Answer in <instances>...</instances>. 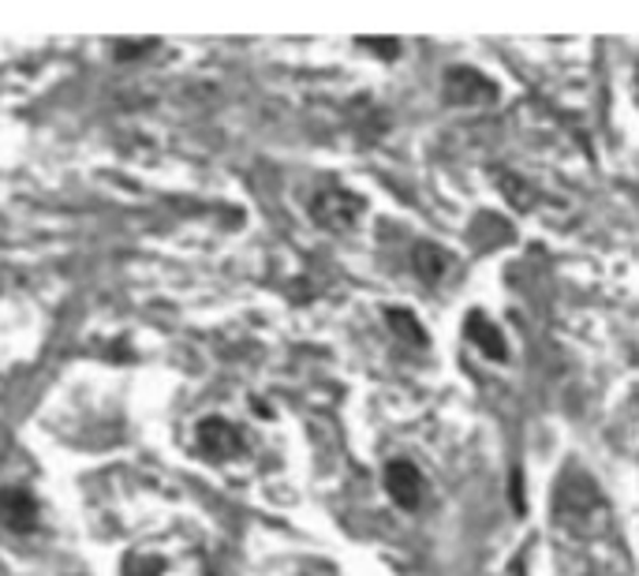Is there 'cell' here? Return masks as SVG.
Segmentation results:
<instances>
[{
    "label": "cell",
    "mask_w": 639,
    "mask_h": 576,
    "mask_svg": "<svg viewBox=\"0 0 639 576\" xmlns=\"http://www.w3.org/2000/svg\"><path fill=\"white\" fill-rule=\"evenodd\" d=\"M554 513H557V524L576 539L606 536L610 517H614L606 494H602L599 483H594L591 476H583V471H565L562 476L557 494H554Z\"/></svg>",
    "instance_id": "obj_1"
},
{
    "label": "cell",
    "mask_w": 639,
    "mask_h": 576,
    "mask_svg": "<svg viewBox=\"0 0 639 576\" xmlns=\"http://www.w3.org/2000/svg\"><path fill=\"white\" fill-rule=\"evenodd\" d=\"M359 214H363V199L348 188H322L311 199V217L329 232H348Z\"/></svg>",
    "instance_id": "obj_2"
},
{
    "label": "cell",
    "mask_w": 639,
    "mask_h": 576,
    "mask_svg": "<svg viewBox=\"0 0 639 576\" xmlns=\"http://www.w3.org/2000/svg\"><path fill=\"white\" fill-rule=\"evenodd\" d=\"M445 98L453 105H483L497 98V86L479 68H449L445 72Z\"/></svg>",
    "instance_id": "obj_3"
},
{
    "label": "cell",
    "mask_w": 639,
    "mask_h": 576,
    "mask_svg": "<svg viewBox=\"0 0 639 576\" xmlns=\"http://www.w3.org/2000/svg\"><path fill=\"white\" fill-rule=\"evenodd\" d=\"M385 491H389V497L400 509H419V502H423V476H419V468L411 460H393V465H385Z\"/></svg>",
    "instance_id": "obj_4"
},
{
    "label": "cell",
    "mask_w": 639,
    "mask_h": 576,
    "mask_svg": "<svg viewBox=\"0 0 639 576\" xmlns=\"http://www.w3.org/2000/svg\"><path fill=\"white\" fill-rule=\"evenodd\" d=\"M198 449H203L209 460H229L243 449V439L232 423H225V419H203V427H198Z\"/></svg>",
    "instance_id": "obj_5"
},
{
    "label": "cell",
    "mask_w": 639,
    "mask_h": 576,
    "mask_svg": "<svg viewBox=\"0 0 639 576\" xmlns=\"http://www.w3.org/2000/svg\"><path fill=\"white\" fill-rule=\"evenodd\" d=\"M0 524L12 531H31L34 524H38V502H34L23 487L0 491Z\"/></svg>",
    "instance_id": "obj_6"
},
{
    "label": "cell",
    "mask_w": 639,
    "mask_h": 576,
    "mask_svg": "<svg viewBox=\"0 0 639 576\" xmlns=\"http://www.w3.org/2000/svg\"><path fill=\"white\" fill-rule=\"evenodd\" d=\"M463 334H468L471 345H475L483 356H490V360H505V356H509V352H505L502 329H497L483 311H471L468 314V322H463Z\"/></svg>",
    "instance_id": "obj_7"
},
{
    "label": "cell",
    "mask_w": 639,
    "mask_h": 576,
    "mask_svg": "<svg viewBox=\"0 0 639 576\" xmlns=\"http://www.w3.org/2000/svg\"><path fill=\"white\" fill-rule=\"evenodd\" d=\"M411 262H415V274L423 277V281H442L445 269L453 266L449 251H442L437 243H419L415 255H411Z\"/></svg>",
    "instance_id": "obj_8"
},
{
    "label": "cell",
    "mask_w": 639,
    "mask_h": 576,
    "mask_svg": "<svg viewBox=\"0 0 639 576\" xmlns=\"http://www.w3.org/2000/svg\"><path fill=\"white\" fill-rule=\"evenodd\" d=\"M385 322H389V326L397 329V334L405 337L408 345H415V348H423V345H426L423 326H419L415 314H411V311H405V308H400V311H397V308H389V311H385Z\"/></svg>",
    "instance_id": "obj_9"
},
{
    "label": "cell",
    "mask_w": 639,
    "mask_h": 576,
    "mask_svg": "<svg viewBox=\"0 0 639 576\" xmlns=\"http://www.w3.org/2000/svg\"><path fill=\"white\" fill-rule=\"evenodd\" d=\"M497 183H502V195L509 199L513 209H531V206H535V191L528 188V180L513 177V172H497Z\"/></svg>",
    "instance_id": "obj_10"
},
{
    "label": "cell",
    "mask_w": 639,
    "mask_h": 576,
    "mask_svg": "<svg viewBox=\"0 0 639 576\" xmlns=\"http://www.w3.org/2000/svg\"><path fill=\"white\" fill-rule=\"evenodd\" d=\"M366 46H374L382 57H397V41H366Z\"/></svg>",
    "instance_id": "obj_11"
},
{
    "label": "cell",
    "mask_w": 639,
    "mask_h": 576,
    "mask_svg": "<svg viewBox=\"0 0 639 576\" xmlns=\"http://www.w3.org/2000/svg\"><path fill=\"white\" fill-rule=\"evenodd\" d=\"M636 91H639V68H636Z\"/></svg>",
    "instance_id": "obj_12"
}]
</instances>
